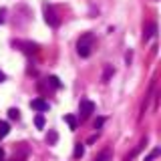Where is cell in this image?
<instances>
[{
	"label": "cell",
	"mask_w": 161,
	"mask_h": 161,
	"mask_svg": "<svg viewBox=\"0 0 161 161\" xmlns=\"http://www.w3.org/2000/svg\"><path fill=\"white\" fill-rule=\"evenodd\" d=\"M57 139H58L57 131H50V133H48V137H47V141H48L50 145H54V143H57Z\"/></svg>",
	"instance_id": "obj_10"
},
{
	"label": "cell",
	"mask_w": 161,
	"mask_h": 161,
	"mask_svg": "<svg viewBox=\"0 0 161 161\" xmlns=\"http://www.w3.org/2000/svg\"><path fill=\"white\" fill-rule=\"evenodd\" d=\"M34 123H36V127H38V129H40V127H44V117H42V115H38V117L34 119Z\"/></svg>",
	"instance_id": "obj_12"
},
{
	"label": "cell",
	"mask_w": 161,
	"mask_h": 161,
	"mask_svg": "<svg viewBox=\"0 0 161 161\" xmlns=\"http://www.w3.org/2000/svg\"><path fill=\"white\" fill-rule=\"evenodd\" d=\"M4 14H6V10H4V8H2V10H0V24H2V22H4Z\"/></svg>",
	"instance_id": "obj_17"
},
{
	"label": "cell",
	"mask_w": 161,
	"mask_h": 161,
	"mask_svg": "<svg viewBox=\"0 0 161 161\" xmlns=\"http://www.w3.org/2000/svg\"><path fill=\"white\" fill-rule=\"evenodd\" d=\"M93 111H95V103H93V101H89V99L80 101V119H87Z\"/></svg>",
	"instance_id": "obj_2"
},
{
	"label": "cell",
	"mask_w": 161,
	"mask_h": 161,
	"mask_svg": "<svg viewBox=\"0 0 161 161\" xmlns=\"http://www.w3.org/2000/svg\"><path fill=\"white\" fill-rule=\"evenodd\" d=\"M159 153H161V149H159V147H155V149H153V151H151V153L147 155V157H145V161H151V159H155Z\"/></svg>",
	"instance_id": "obj_11"
},
{
	"label": "cell",
	"mask_w": 161,
	"mask_h": 161,
	"mask_svg": "<svg viewBox=\"0 0 161 161\" xmlns=\"http://www.w3.org/2000/svg\"><path fill=\"white\" fill-rule=\"evenodd\" d=\"M48 80H50V85H53V87H57V89H58V87H60V80H58V79H57V77H50V79H48Z\"/></svg>",
	"instance_id": "obj_15"
},
{
	"label": "cell",
	"mask_w": 161,
	"mask_h": 161,
	"mask_svg": "<svg viewBox=\"0 0 161 161\" xmlns=\"http://www.w3.org/2000/svg\"><path fill=\"white\" fill-rule=\"evenodd\" d=\"M103 123H105V117H99L97 121H95V129H99V127H101Z\"/></svg>",
	"instance_id": "obj_16"
},
{
	"label": "cell",
	"mask_w": 161,
	"mask_h": 161,
	"mask_svg": "<svg viewBox=\"0 0 161 161\" xmlns=\"http://www.w3.org/2000/svg\"><path fill=\"white\" fill-rule=\"evenodd\" d=\"M4 79H6V77H4V73H2V70H0V83H2Z\"/></svg>",
	"instance_id": "obj_18"
},
{
	"label": "cell",
	"mask_w": 161,
	"mask_h": 161,
	"mask_svg": "<svg viewBox=\"0 0 161 161\" xmlns=\"http://www.w3.org/2000/svg\"><path fill=\"white\" fill-rule=\"evenodd\" d=\"M2 157H4V151H2V147H0V161H2Z\"/></svg>",
	"instance_id": "obj_19"
},
{
	"label": "cell",
	"mask_w": 161,
	"mask_h": 161,
	"mask_svg": "<svg viewBox=\"0 0 161 161\" xmlns=\"http://www.w3.org/2000/svg\"><path fill=\"white\" fill-rule=\"evenodd\" d=\"M93 42H95V38H93V34H91V32L83 34V36L79 38V42H77V53L83 58H87L89 54H91V50H93Z\"/></svg>",
	"instance_id": "obj_1"
},
{
	"label": "cell",
	"mask_w": 161,
	"mask_h": 161,
	"mask_svg": "<svg viewBox=\"0 0 161 161\" xmlns=\"http://www.w3.org/2000/svg\"><path fill=\"white\" fill-rule=\"evenodd\" d=\"M111 75H113V69H111V67H107V69H105V75H103V80H109V77H111Z\"/></svg>",
	"instance_id": "obj_14"
},
{
	"label": "cell",
	"mask_w": 161,
	"mask_h": 161,
	"mask_svg": "<svg viewBox=\"0 0 161 161\" xmlns=\"http://www.w3.org/2000/svg\"><path fill=\"white\" fill-rule=\"evenodd\" d=\"M155 30H157V26H155V24H149V28H147V32L143 34V38H145V40H149V38L155 34Z\"/></svg>",
	"instance_id": "obj_6"
},
{
	"label": "cell",
	"mask_w": 161,
	"mask_h": 161,
	"mask_svg": "<svg viewBox=\"0 0 161 161\" xmlns=\"http://www.w3.org/2000/svg\"><path fill=\"white\" fill-rule=\"evenodd\" d=\"M8 117H10V119H18V117H20V115H18V109H10V111H8Z\"/></svg>",
	"instance_id": "obj_13"
},
{
	"label": "cell",
	"mask_w": 161,
	"mask_h": 161,
	"mask_svg": "<svg viewBox=\"0 0 161 161\" xmlns=\"http://www.w3.org/2000/svg\"><path fill=\"white\" fill-rule=\"evenodd\" d=\"M8 133H10V125L6 121H0V139H4Z\"/></svg>",
	"instance_id": "obj_5"
},
{
	"label": "cell",
	"mask_w": 161,
	"mask_h": 161,
	"mask_svg": "<svg viewBox=\"0 0 161 161\" xmlns=\"http://www.w3.org/2000/svg\"><path fill=\"white\" fill-rule=\"evenodd\" d=\"M44 14H47L44 18H47V22L50 24V26H58V18L54 16V12H53V8H50V6H44Z\"/></svg>",
	"instance_id": "obj_3"
},
{
	"label": "cell",
	"mask_w": 161,
	"mask_h": 161,
	"mask_svg": "<svg viewBox=\"0 0 161 161\" xmlns=\"http://www.w3.org/2000/svg\"><path fill=\"white\" fill-rule=\"evenodd\" d=\"M109 159H111V149H105V151H103V153H101L95 161H109Z\"/></svg>",
	"instance_id": "obj_7"
},
{
	"label": "cell",
	"mask_w": 161,
	"mask_h": 161,
	"mask_svg": "<svg viewBox=\"0 0 161 161\" xmlns=\"http://www.w3.org/2000/svg\"><path fill=\"white\" fill-rule=\"evenodd\" d=\"M64 121H67V125L70 129H77V119L73 117V115H67V117H64Z\"/></svg>",
	"instance_id": "obj_8"
},
{
	"label": "cell",
	"mask_w": 161,
	"mask_h": 161,
	"mask_svg": "<svg viewBox=\"0 0 161 161\" xmlns=\"http://www.w3.org/2000/svg\"><path fill=\"white\" fill-rule=\"evenodd\" d=\"M83 153H85V147H83V145H80V143H77V145H75V157H83Z\"/></svg>",
	"instance_id": "obj_9"
},
{
	"label": "cell",
	"mask_w": 161,
	"mask_h": 161,
	"mask_svg": "<svg viewBox=\"0 0 161 161\" xmlns=\"http://www.w3.org/2000/svg\"><path fill=\"white\" fill-rule=\"evenodd\" d=\"M30 107L42 113V111H48V103H47V101H42V99H34L32 103H30Z\"/></svg>",
	"instance_id": "obj_4"
}]
</instances>
